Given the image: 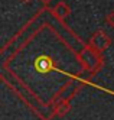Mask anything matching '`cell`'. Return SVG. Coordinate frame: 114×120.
<instances>
[{"instance_id": "1", "label": "cell", "mask_w": 114, "mask_h": 120, "mask_svg": "<svg viewBox=\"0 0 114 120\" xmlns=\"http://www.w3.org/2000/svg\"><path fill=\"white\" fill-rule=\"evenodd\" d=\"M101 52H97L95 49L90 48H85L82 52H81V61L84 64V67L90 71H95L97 68L103 64V58L100 55Z\"/></svg>"}, {"instance_id": "3", "label": "cell", "mask_w": 114, "mask_h": 120, "mask_svg": "<svg viewBox=\"0 0 114 120\" xmlns=\"http://www.w3.org/2000/svg\"><path fill=\"white\" fill-rule=\"evenodd\" d=\"M54 15L59 20H65L69 15H71V7L65 2H59L55 7H54Z\"/></svg>"}, {"instance_id": "7", "label": "cell", "mask_w": 114, "mask_h": 120, "mask_svg": "<svg viewBox=\"0 0 114 120\" xmlns=\"http://www.w3.org/2000/svg\"><path fill=\"white\" fill-rule=\"evenodd\" d=\"M40 2H42V3H45V4H48V3L52 2V0H40Z\"/></svg>"}, {"instance_id": "5", "label": "cell", "mask_w": 114, "mask_h": 120, "mask_svg": "<svg viewBox=\"0 0 114 120\" xmlns=\"http://www.w3.org/2000/svg\"><path fill=\"white\" fill-rule=\"evenodd\" d=\"M69 110H71V106H69L68 101H65V103H62V104H59V106L56 107L55 114H58V116H65Z\"/></svg>"}, {"instance_id": "4", "label": "cell", "mask_w": 114, "mask_h": 120, "mask_svg": "<svg viewBox=\"0 0 114 120\" xmlns=\"http://www.w3.org/2000/svg\"><path fill=\"white\" fill-rule=\"evenodd\" d=\"M52 67H54V62H52V59L49 56H39L36 61H35V68L39 71V72H48L49 70H52Z\"/></svg>"}, {"instance_id": "6", "label": "cell", "mask_w": 114, "mask_h": 120, "mask_svg": "<svg viewBox=\"0 0 114 120\" xmlns=\"http://www.w3.org/2000/svg\"><path fill=\"white\" fill-rule=\"evenodd\" d=\"M106 23L108 25L110 28H114V10L110 12V13L106 16Z\"/></svg>"}, {"instance_id": "2", "label": "cell", "mask_w": 114, "mask_h": 120, "mask_svg": "<svg viewBox=\"0 0 114 120\" xmlns=\"http://www.w3.org/2000/svg\"><path fill=\"white\" fill-rule=\"evenodd\" d=\"M110 45H111V38H110L108 33L103 29H98L90 39V46L92 49H95L97 52L106 51Z\"/></svg>"}]
</instances>
